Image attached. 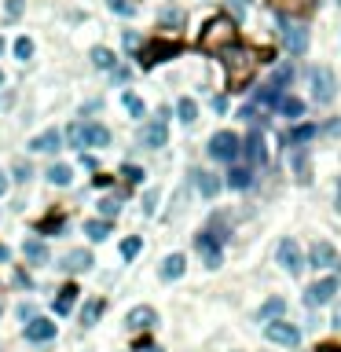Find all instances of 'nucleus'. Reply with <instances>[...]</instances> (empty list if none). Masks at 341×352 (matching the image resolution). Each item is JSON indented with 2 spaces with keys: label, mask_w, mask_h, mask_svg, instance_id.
Returning <instances> with one entry per match:
<instances>
[{
  "label": "nucleus",
  "mask_w": 341,
  "mask_h": 352,
  "mask_svg": "<svg viewBox=\"0 0 341 352\" xmlns=\"http://www.w3.org/2000/svg\"><path fill=\"white\" fill-rule=\"evenodd\" d=\"M334 209L341 213V176H338V195H334Z\"/></svg>",
  "instance_id": "864d4df0"
},
{
  "label": "nucleus",
  "mask_w": 341,
  "mask_h": 352,
  "mask_svg": "<svg viewBox=\"0 0 341 352\" xmlns=\"http://www.w3.org/2000/svg\"><path fill=\"white\" fill-rule=\"evenodd\" d=\"M158 213V191H147L143 195V217H154Z\"/></svg>",
  "instance_id": "79ce46f5"
},
{
  "label": "nucleus",
  "mask_w": 341,
  "mask_h": 352,
  "mask_svg": "<svg viewBox=\"0 0 341 352\" xmlns=\"http://www.w3.org/2000/svg\"><path fill=\"white\" fill-rule=\"evenodd\" d=\"M176 117L184 125H195L198 121V103L191 99V95H180V99H176Z\"/></svg>",
  "instance_id": "c756f323"
},
{
  "label": "nucleus",
  "mask_w": 341,
  "mask_h": 352,
  "mask_svg": "<svg viewBox=\"0 0 341 352\" xmlns=\"http://www.w3.org/2000/svg\"><path fill=\"white\" fill-rule=\"evenodd\" d=\"M12 51H15L19 62H30V59H34V40H30V37H15Z\"/></svg>",
  "instance_id": "473e14b6"
},
{
  "label": "nucleus",
  "mask_w": 341,
  "mask_h": 352,
  "mask_svg": "<svg viewBox=\"0 0 341 352\" xmlns=\"http://www.w3.org/2000/svg\"><path fill=\"white\" fill-rule=\"evenodd\" d=\"M158 323V312L151 305H136V308H129V316H125V327L129 330H151Z\"/></svg>",
  "instance_id": "6ab92c4d"
},
{
  "label": "nucleus",
  "mask_w": 341,
  "mask_h": 352,
  "mask_svg": "<svg viewBox=\"0 0 341 352\" xmlns=\"http://www.w3.org/2000/svg\"><path fill=\"white\" fill-rule=\"evenodd\" d=\"M228 8L235 12V19H242V15L250 12V0H228Z\"/></svg>",
  "instance_id": "a18cd8bd"
},
{
  "label": "nucleus",
  "mask_w": 341,
  "mask_h": 352,
  "mask_svg": "<svg viewBox=\"0 0 341 352\" xmlns=\"http://www.w3.org/2000/svg\"><path fill=\"white\" fill-rule=\"evenodd\" d=\"M62 151V132L59 129H45L30 140V154H59Z\"/></svg>",
  "instance_id": "ddd939ff"
},
{
  "label": "nucleus",
  "mask_w": 341,
  "mask_h": 352,
  "mask_svg": "<svg viewBox=\"0 0 341 352\" xmlns=\"http://www.w3.org/2000/svg\"><path fill=\"white\" fill-rule=\"evenodd\" d=\"M106 8H110L114 15H121V19H132V15H136V4H132V0H106Z\"/></svg>",
  "instance_id": "e433bc0d"
},
{
  "label": "nucleus",
  "mask_w": 341,
  "mask_h": 352,
  "mask_svg": "<svg viewBox=\"0 0 341 352\" xmlns=\"http://www.w3.org/2000/svg\"><path fill=\"white\" fill-rule=\"evenodd\" d=\"M169 143V125L165 121H147L140 129V147H147V151H162V147Z\"/></svg>",
  "instance_id": "f8f14e48"
},
{
  "label": "nucleus",
  "mask_w": 341,
  "mask_h": 352,
  "mask_svg": "<svg viewBox=\"0 0 341 352\" xmlns=\"http://www.w3.org/2000/svg\"><path fill=\"white\" fill-rule=\"evenodd\" d=\"M12 261V246H4V242H0V264H8Z\"/></svg>",
  "instance_id": "8fccbe9b"
},
{
  "label": "nucleus",
  "mask_w": 341,
  "mask_h": 352,
  "mask_svg": "<svg viewBox=\"0 0 341 352\" xmlns=\"http://www.w3.org/2000/svg\"><path fill=\"white\" fill-rule=\"evenodd\" d=\"M268 84H272V89H279V92H286V84H294V67H290V62H283V67H275Z\"/></svg>",
  "instance_id": "7c9ffc66"
},
{
  "label": "nucleus",
  "mask_w": 341,
  "mask_h": 352,
  "mask_svg": "<svg viewBox=\"0 0 341 352\" xmlns=\"http://www.w3.org/2000/svg\"><path fill=\"white\" fill-rule=\"evenodd\" d=\"M23 253H26V261L34 264V268H48V264H51V250H48L45 239H26Z\"/></svg>",
  "instance_id": "f3484780"
},
{
  "label": "nucleus",
  "mask_w": 341,
  "mask_h": 352,
  "mask_svg": "<svg viewBox=\"0 0 341 352\" xmlns=\"http://www.w3.org/2000/svg\"><path fill=\"white\" fill-rule=\"evenodd\" d=\"M338 294H341V275L330 272V275H323V279L305 286V308H323V305L334 301Z\"/></svg>",
  "instance_id": "20e7f679"
},
{
  "label": "nucleus",
  "mask_w": 341,
  "mask_h": 352,
  "mask_svg": "<svg viewBox=\"0 0 341 352\" xmlns=\"http://www.w3.org/2000/svg\"><path fill=\"white\" fill-rule=\"evenodd\" d=\"M213 110L224 114V110H228V99H224V95H213Z\"/></svg>",
  "instance_id": "09e8293b"
},
{
  "label": "nucleus",
  "mask_w": 341,
  "mask_h": 352,
  "mask_svg": "<svg viewBox=\"0 0 341 352\" xmlns=\"http://www.w3.org/2000/svg\"><path fill=\"white\" fill-rule=\"evenodd\" d=\"M305 264H312L316 272H334V275H341V253L334 250V242H327V239L312 242V250H308V261H305Z\"/></svg>",
  "instance_id": "423d86ee"
},
{
  "label": "nucleus",
  "mask_w": 341,
  "mask_h": 352,
  "mask_svg": "<svg viewBox=\"0 0 341 352\" xmlns=\"http://www.w3.org/2000/svg\"><path fill=\"white\" fill-rule=\"evenodd\" d=\"M110 228H114V220H103V217H92V220H84V224H81V231L89 235V242H106Z\"/></svg>",
  "instance_id": "5701e85b"
},
{
  "label": "nucleus",
  "mask_w": 341,
  "mask_h": 352,
  "mask_svg": "<svg viewBox=\"0 0 341 352\" xmlns=\"http://www.w3.org/2000/svg\"><path fill=\"white\" fill-rule=\"evenodd\" d=\"M316 136H319V125H294L286 132V147H308V140H316Z\"/></svg>",
  "instance_id": "a878e982"
},
{
  "label": "nucleus",
  "mask_w": 341,
  "mask_h": 352,
  "mask_svg": "<svg viewBox=\"0 0 341 352\" xmlns=\"http://www.w3.org/2000/svg\"><path fill=\"white\" fill-rule=\"evenodd\" d=\"M140 250H143V239H140V235L121 239V257H125V261H136V257H140Z\"/></svg>",
  "instance_id": "2f4dec72"
},
{
  "label": "nucleus",
  "mask_w": 341,
  "mask_h": 352,
  "mask_svg": "<svg viewBox=\"0 0 341 352\" xmlns=\"http://www.w3.org/2000/svg\"><path fill=\"white\" fill-rule=\"evenodd\" d=\"M118 213H121V202L114 198V195L99 198V217H103V220H114V217H118Z\"/></svg>",
  "instance_id": "72a5a7b5"
},
{
  "label": "nucleus",
  "mask_w": 341,
  "mask_h": 352,
  "mask_svg": "<svg viewBox=\"0 0 341 352\" xmlns=\"http://www.w3.org/2000/svg\"><path fill=\"white\" fill-rule=\"evenodd\" d=\"M34 316H40L34 301H23V305L15 308V319H19V323H30V319H34Z\"/></svg>",
  "instance_id": "58836bf2"
},
{
  "label": "nucleus",
  "mask_w": 341,
  "mask_h": 352,
  "mask_svg": "<svg viewBox=\"0 0 341 352\" xmlns=\"http://www.w3.org/2000/svg\"><path fill=\"white\" fill-rule=\"evenodd\" d=\"M0 89H4V70H0Z\"/></svg>",
  "instance_id": "13d9d810"
},
{
  "label": "nucleus",
  "mask_w": 341,
  "mask_h": 352,
  "mask_svg": "<svg viewBox=\"0 0 341 352\" xmlns=\"http://www.w3.org/2000/svg\"><path fill=\"white\" fill-rule=\"evenodd\" d=\"M283 316H286V301H283V297H268V301L253 312L257 323H272V319H283Z\"/></svg>",
  "instance_id": "412c9836"
},
{
  "label": "nucleus",
  "mask_w": 341,
  "mask_h": 352,
  "mask_svg": "<svg viewBox=\"0 0 341 352\" xmlns=\"http://www.w3.org/2000/svg\"><path fill=\"white\" fill-rule=\"evenodd\" d=\"M110 73H114V81H129V78H132V70H129V67H114Z\"/></svg>",
  "instance_id": "49530a36"
},
{
  "label": "nucleus",
  "mask_w": 341,
  "mask_h": 352,
  "mask_svg": "<svg viewBox=\"0 0 341 352\" xmlns=\"http://www.w3.org/2000/svg\"><path fill=\"white\" fill-rule=\"evenodd\" d=\"M62 228H67V220H62V217H48L45 224H37L40 235H56V231H62Z\"/></svg>",
  "instance_id": "ea45409f"
},
{
  "label": "nucleus",
  "mask_w": 341,
  "mask_h": 352,
  "mask_svg": "<svg viewBox=\"0 0 341 352\" xmlns=\"http://www.w3.org/2000/svg\"><path fill=\"white\" fill-rule=\"evenodd\" d=\"M103 312H106V301H103V297L84 301V308H81V327H95V323L103 319Z\"/></svg>",
  "instance_id": "cd10ccee"
},
{
  "label": "nucleus",
  "mask_w": 341,
  "mask_h": 352,
  "mask_svg": "<svg viewBox=\"0 0 341 352\" xmlns=\"http://www.w3.org/2000/svg\"><path fill=\"white\" fill-rule=\"evenodd\" d=\"M206 154L213 158V162H224V165H235L239 154H242V136H235L231 129H220L209 136L206 143Z\"/></svg>",
  "instance_id": "f03ea898"
},
{
  "label": "nucleus",
  "mask_w": 341,
  "mask_h": 352,
  "mask_svg": "<svg viewBox=\"0 0 341 352\" xmlns=\"http://www.w3.org/2000/svg\"><path fill=\"white\" fill-rule=\"evenodd\" d=\"M140 352H165L162 345H140Z\"/></svg>",
  "instance_id": "5fc2aeb1"
},
{
  "label": "nucleus",
  "mask_w": 341,
  "mask_h": 352,
  "mask_svg": "<svg viewBox=\"0 0 341 352\" xmlns=\"http://www.w3.org/2000/svg\"><path fill=\"white\" fill-rule=\"evenodd\" d=\"M275 264H279L283 272H290V275H301V268H305V253H301V246H297V239H279V246H275Z\"/></svg>",
  "instance_id": "0eeeda50"
},
{
  "label": "nucleus",
  "mask_w": 341,
  "mask_h": 352,
  "mask_svg": "<svg viewBox=\"0 0 341 352\" xmlns=\"http://www.w3.org/2000/svg\"><path fill=\"white\" fill-rule=\"evenodd\" d=\"M12 279H15V286H30V279H26V272H15Z\"/></svg>",
  "instance_id": "603ef678"
},
{
  "label": "nucleus",
  "mask_w": 341,
  "mask_h": 352,
  "mask_svg": "<svg viewBox=\"0 0 341 352\" xmlns=\"http://www.w3.org/2000/svg\"><path fill=\"white\" fill-rule=\"evenodd\" d=\"M279 30H283V45L290 56H305L308 51V30L301 23H290V19H279Z\"/></svg>",
  "instance_id": "1a4fd4ad"
},
{
  "label": "nucleus",
  "mask_w": 341,
  "mask_h": 352,
  "mask_svg": "<svg viewBox=\"0 0 341 352\" xmlns=\"http://www.w3.org/2000/svg\"><path fill=\"white\" fill-rule=\"evenodd\" d=\"M0 312H4V308H0Z\"/></svg>",
  "instance_id": "bf43d9fd"
},
{
  "label": "nucleus",
  "mask_w": 341,
  "mask_h": 352,
  "mask_svg": "<svg viewBox=\"0 0 341 352\" xmlns=\"http://www.w3.org/2000/svg\"><path fill=\"white\" fill-rule=\"evenodd\" d=\"M195 250L202 253V261H206V268H220L224 264V239L213 228H202L195 235Z\"/></svg>",
  "instance_id": "39448f33"
},
{
  "label": "nucleus",
  "mask_w": 341,
  "mask_h": 352,
  "mask_svg": "<svg viewBox=\"0 0 341 352\" xmlns=\"http://www.w3.org/2000/svg\"><path fill=\"white\" fill-rule=\"evenodd\" d=\"M239 117H242V121H250V125H264V110H261L257 103H246L239 110Z\"/></svg>",
  "instance_id": "c9c22d12"
},
{
  "label": "nucleus",
  "mask_w": 341,
  "mask_h": 352,
  "mask_svg": "<svg viewBox=\"0 0 341 352\" xmlns=\"http://www.w3.org/2000/svg\"><path fill=\"white\" fill-rule=\"evenodd\" d=\"M184 272H187V257H184V253H169V257L158 264V279H162V283L184 279Z\"/></svg>",
  "instance_id": "dca6fc26"
},
{
  "label": "nucleus",
  "mask_w": 341,
  "mask_h": 352,
  "mask_svg": "<svg viewBox=\"0 0 341 352\" xmlns=\"http://www.w3.org/2000/svg\"><path fill=\"white\" fill-rule=\"evenodd\" d=\"M121 106H125V114H129L132 121H143V117H147V103H143L132 89H125V92H121Z\"/></svg>",
  "instance_id": "bb28decb"
},
{
  "label": "nucleus",
  "mask_w": 341,
  "mask_h": 352,
  "mask_svg": "<svg viewBox=\"0 0 341 352\" xmlns=\"http://www.w3.org/2000/svg\"><path fill=\"white\" fill-rule=\"evenodd\" d=\"M92 67H95V70H106V73H110L114 67H118V56H114L110 48L95 45V48H92Z\"/></svg>",
  "instance_id": "c85d7f7f"
},
{
  "label": "nucleus",
  "mask_w": 341,
  "mask_h": 352,
  "mask_svg": "<svg viewBox=\"0 0 341 352\" xmlns=\"http://www.w3.org/2000/svg\"><path fill=\"white\" fill-rule=\"evenodd\" d=\"M319 136H341V117H334V121L319 125Z\"/></svg>",
  "instance_id": "37998d69"
},
{
  "label": "nucleus",
  "mask_w": 341,
  "mask_h": 352,
  "mask_svg": "<svg viewBox=\"0 0 341 352\" xmlns=\"http://www.w3.org/2000/svg\"><path fill=\"white\" fill-rule=\"evenodd\" d=\"M4 48H8V40H4V37H0V56H4Z\"/></svg>",
  "instance_id": "4d7b16f0"
},
{
  "label": "nucleus",
  "mask_w": 341,
  "mask_h": 352,
  "mask_svg": "<svg viewBox=\"0 0 341 352\" xmlns=\"http://www.w3.org/2000/svg\"><path fill=\"white\" fill-rule=\"evenodd\" d=\"M121 45L129 48V51H132V48H140V34H136V30H125V34H121Z\"/></svg>",
  "instance_id": "c03bdc74"
},
{
  "label": "nucleus",
  "mask_w": 341,
  "mask_h": 352,
  "mask_svg": "<svg viewBox=\"0 0 341 352\" xmlns=\"http://www.w3.org/2000/svg\"><path fill=\"white\" fill-rule=\"evenodd\" d=\"M56 334H59V327L51 323L48 316H34L26 323V341L30 345H48V341H56Z\"/></svg>",
  "instance_id": "9b49d317"
},
{
  "label": "nucleus",
  "mask_w": 341,
  "mask_h": 352,
  "mask_svg": "<svg viewBox=\"0 0 341 352\" xmlns=\"http://www.w3.org/2000/svg\"><path fill=\"white\" fill-rule=\"evenodd\" d=\"M290 173L297 176V184L312 180V151L308 147H290Z\"/></svg>",
  "instance_id": "4468645a"
},
{
  "label": "nucleus",
  "mask_w": 341,
  "mask_h": 352,
  "mask_svg": "<svg viewBox=\"0 0 341 352\" xmlns=\"http://www.w3.org/2000/svg\"><path fill=\"white\" fill-rule=\"evenodd\" d=\"M330 327H338V330H341V301L334 305V319H330Z\"/></svg>",
  "instance_id": "3c124183"
},
{
  "label": "nucleus",
  "mask_w": 341,
  "mask_h": 352,
  "mask_svg": "<svg viewBox=\"0 0 341 352\" xmlns=\"http://www.w3.org/2000/svg\"><path fill=\"white\" fill-rule=\"evenodd\" d=\"M110 140L114 136L103 121H70L62 132V147H70V151H103V147H110Z\"/></svg>",
  "instance_id": "f257e3e1"
},
{
  "label": "nucleus",
  "mask_w": 341,
  "mask_h": 352,
  "mask_svg": "<svg viewBox=\"0 0 341 352\" xmlns=\"http://www.w3.org/2000/svg\"><path fill=\"white\" fill-rule=\"evenodd\" d=\"M92 264H95L92 261V250H70L67 257L59 261V268L67 272V275H81V272H89Z\"/></svg>",
  "instance_id": "a211bd4d"
},
{
  "label": "nucleus",
  "mask_w": 341,
  "mask_h": 352,
  "mask_svg": "<svg viewBox=\"0 0 341 352\" xmlns=\"http://www.w3.org/2000/svg\"><path fill=\"white\" fill-rule=\"evenodd\" d=\"M316 352H341V345H319Z\"/></svg>",
  "instance_id": "6e6d98bb"
},
{
  "label": "nucleus",
  "mask_w": 341,
  "mask_h": 352,
  "mask_svg": "<svg viewBox=\"0 0 341 352\" xmlns=\"http://www.w3.org/2000/svg\"><path fill=\"white\" fill-rule=\"evenodd\" d=\"M191 180H195V187H198L202 198H217L224 191V180L217 173H209V169H191Z\"/></svg>",
  "instance_id": "2eb2a0df"
},
{
  "label": "nucleus",
  "mask_w": 341,
  "mask_h": 352,
  "mask_svg": "<svg viewBox=\"0 0 341 352\" xmlns=\"http://www.w3.org/2000/svg\"><path fill=\"white\" fill-rule=\"evenodd\" d=\"M12 173H15V184H30V180H34V169H30L26 162H15Z\"/></svg>",
  "instance_id": "a19ab883"
},
{
  "label": "nucleus",
  "mask_w": 341,
  "mask_h": 352,
  "mask_svg": "<svg viewBox=\"0 0 341 352\" xmlns=\"http://www.w3.org/2000/svg\"><path fill=\"white\" fill-rule=\"evenodd\" d=\"M8 187H12V176H8V173H4V169H0V198H4V195H8Z\"/></svg>",
  "instance_id": "de8ad7c7"
},
{
  "label": "nucleus",
  "mask_w": 341,
  "mask_h": 352,
  "mask_svg": "<svg viewBox=\"0 0 341 352\" xmlns=\"http://www.w3.org/2000/svg\"><path fill=\"white\" fill-rule=\"evenodd\" d=\"M239 158H246L250 169H257V165L268 162V143H264V132L261 129H253L246 140H242V154Z\"/></svg>",
  "instance_id": "9d476101"
},
{
  "label": "nucleus",
  "mask_w": 341,
  "mask_h": 352,
  "mask_svg": "<svg viewBox=\"0 0 341 352\" xmlns=\"http://www.w3.org/2000/svg\"><path fill=\"white\" fill-rule=\"evenodd\" d=\"M23 12H26V0H4V19L8 23H19Z\"/></svg>",
  "instance_id": "f704fd0d"
},
{
  "label": "nucleus",
  "mask_w": 341,
  "mask_h": 352,
  "mask_svg": "<svg viewBox=\"0 0 341 352\" xmlns=\"http://www.w3.org/2000/svg\"><path fill=\"white\" fill-rule=\"evenodd\" d=\"M308 89H312V99L319 106H327V103H334V95H338V81H334V70L330 67H308Z\"/></svg>",
  "instance_id": "7ed1b4c3"
},
{
  "label": "nucleus",
  "mask_w": 341,
  "mask_h": 352,
  "mask_svg": "<svg viewBox=\"0 0 341 352\" xmlns=\"http://www.w3.org/2000/svg\"><path fill=\"white\" fill-rule=\"evenodd\" d=\"M121 176H125V184H143V180H147V173H143V169L140 165H121Z\"/></svg>",
  "instance_id": "4c0bfd02"
},
{
  "label": "nucleus",
  "mask_w": 341,
  "mask_h": 352,
  "mask_svg": "<svg viewBox=\"0 0 341 352\" xmlns=\"http://www.w3.org/2000/svg\"><path fill=\"white\" fill-rule=\"evenodd\" d=\"M224 187H231V191H250V187H253V169H250V165H228Z\"/></svg>",
  "instance_id": "aec40b11"
},
{
  "label": "nucleus",
  "mask_w": 341,
  "mask_h": 352,
  "mask_svg": "<svg viewBox=\"0 0 341 352\" xmlns=\"http://www.w3.org/2000/svg\"><path fill=\"white\" fill-rule=\"evenodd\" d=\"M78 297H81V290H78L73 283L59 286V294H56V316H70L73 305H78Z\"/></svg>",
  "instance_id": "4be33fe9"
},
{
  "label": "nucleus",
  "mask_w": 341,
  "mask_h": 352,
  "mask_svg": "<svg viewBox=\"0 0 341 352\" xmlns=\"http://www.w3.org/2000/svg\"><path fill=\"white\" fill-rule=\"evenodd\" d=\"M264 338H268L272 345H283V349H297V345H301V327L286 323V319H272V323L264 327Z\"/></svg>",
  "instance_id": "6e6552de"
},
{
  "label": "nucleus",
  "mask_w": 341,
  "mask_h": 352,
  "mask_svg": "<svg viewBox=\"0 0 341 352\" xmlns=\"http://www.w3.org/2000/svg\"><path fill=\"white\" fill-rule=\"evenodd\" d=\"M275 110H279V114L286 117V121H294V125H297V121L305 117V99H297V95H283Z\"/></svg>",
  "instance_id": "393cba45"
},
{
  "label": "nucleus",
  "mask_w": 341,
  "mask_h": 352,
  "mask_svg": "<svg viewBox=\"0 0 341 352\" xmlns=\"http://www.w3.org/2000/svg\"><path fill=\"white\" fill-rule=\"evenodd\" d=\"M45 180H48L51 187H70V184H73V165H67V162H56V165H48Z\"/></svg>",
  "instance_id": "b1692460"
}]
</instances>
